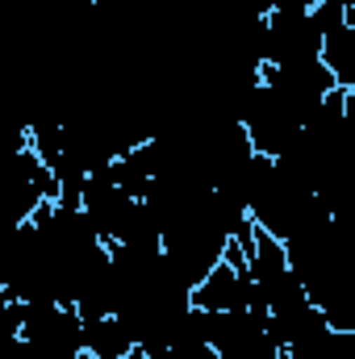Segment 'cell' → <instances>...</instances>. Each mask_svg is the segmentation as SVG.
I'll use <instances>...</instances> for the list:
<instances>
[{
  "mask_svg": "<svg viewBox=\"0 0 355 359\" xmlns=\"http://www.w3.org/2000/svg\"><path fill=\"white\" fill-rule=\"evenodd\" d=\"M80 313L72 305L59 301H25V322H21V339L34 347H46L55 355H80Z\"/></svg>",
  "mask_w": 355,
  "mask_h": 359,
  "instance_id": "obj_1",
  "label": "cell"
},
{
  "mask_svg": "<svg viewBox=\"0 0 355 359\" xmlns=\"http://www.w3.org/2000/svg\"><path fill=\"white\" fill-rule=\"evenodd\" d=\"M188 305H196L205 313H217V309H264V301H260V292L251 284V271L230 268L226 259H217L192 284Z\"/></svg>",
  "mask_w": 355,
  "mask_h": 359,
  "instance_id": "obj_2",
  "label": "cell"
},
{
  "mask_svg": "<svg viewBox=\"0 0 355 359\" xmlns=\"http://www.w3.org/2000/svg\"><path fill=\"white\" fill-rule=\"evenodd\" d=\"M80 347L88 359H121L126 351H134V334L121 326V318H92L80 330Z\"/></svg>",
  "mask_w": 355,
  "mask_h": 359,
  "instance_id": "obj_3",
  "label": "cell"
},
{
  "mask_svg": "<svg viewBox=\"0 0 355 359\" xmlns=\"http://www.w3.org/2000/svg\"><path fill=\"white\" fill-rule=\"evenodd\" d=\"M322 67L335 76L339 88L355 92V25H339L322 38V50H318Z\"/></svg>",
  "mask_w": 355,
  "mask_h": 359,
  "instance_id": "obj_4",
  "label": "cell"
},
{
  "mask_svg": "<svg viewBox=\"0 0 355 359\" xmlns=\"http://www.w3.org/2000/svg\"><path fill=\"white\" fill-rule=\"evenodd\" d=\"M21 322H25V301L13 297L8 288H0V334L21 339Z\"/></svg>",
  "mask_w": 355,
  "mask_h": 359,
  "instance_id": "obj_5",
  "label": "cell"
},
{
  "mask_svg": "<svg viewBox=\"0 0 355 359\" xmlns=\"http://www.w3.org/2000/svg\"><path fill=\"white\" fill-rule=\"evenodd\" d=\"M305 359H355V330H330L322 347Z\"/></svg>",
  "mask_w": 355,
  "mask_h": 359,
  "instance_id": "obj_6",
  "label": "cell"
},
{
  "mask_svg": "<svg viewBox=\"0 0 355 359\" xmlns=\"http://www.w3.org/2000/svg\"><path fill=\"white\" fill-rule=\"evenodd\" d=\"M121 359H147V355H142V351L134 347V351H126V355H121Z\"/></svg>",
  "mask_w": 355,
  "mask_h": 359,
  "instance_id": "obj_7",
  "label": "cell"
},
{
  "mask_svg": "<svg viewBox=\"0 0 355 359\" xmlns=\"http://www.w3.org/2000/svg\"><path fill=\"white\" fill-rule=\"evenodd\" d=\"M76 359H88V355H84V351H80V355H76Z\"/></svg>",
  "mask_w": 355,
  "mask_h": 359,
  "instance_id": "obj_8",
  "label": "cell"
}]
</instances>
